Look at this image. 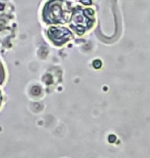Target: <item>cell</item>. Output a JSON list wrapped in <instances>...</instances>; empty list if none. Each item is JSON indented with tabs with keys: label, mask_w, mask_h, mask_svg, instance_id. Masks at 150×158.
I'll list each match as a JSON object with an SVG mask.
<instances>
[{
	"label": "cell",
	"mask_w": 150,
	"mask_h": 158,
	"mask_svg": "<svg viewBox=\"0 0 150 158\" xmlns=\"http://www.w3.org/2000/svg\"><path fill=\"white\" fill-rule=\"evenodd\" d=\"M61 0H52L44 8V20L47 23H65L66 15H64Z\"/></svg>",
	"instance_id": "obj_1"
},
{
	"label": "cell",
	"mask_w": 150,
	"mask_h": 158,
	"mask_svg": "<svg viewBox=\"0 0 150 158\" xmlns=\"http://www.w3.org/2000/svg\"><path fill=\"white\" fill-rule=\"evenodd\" d=\"M87 10H81V9H77L72 17V28L77 31L79 33H82L88 28L92 26V21L90 20V14L92 15V11L90 14H85Z\"/></svg>",
	"instance_id": "obj_2"
},
{
	"label": "cell",
	"mask_w": 150,
	"mask_h": 158,
	"mask_svg": "<svg viewBox=\"0 0 150 158\" xmlns=\"http://www.w3.org/2000/svg\"><path fill=\"white\" fill-rule=\"evenodd\" d=\"M47 34L56 45H62L72 37L71 32L65 28H50Z\"/></svg>",
	"instance_id": "obj_3"
},
{
	"label": "cell",
	"mask_w": 150,
	"mask_h": 158,
	"mask_svg": "<svg viewBox=\"0 0 150 158\" xmlns=\"http://www.w3.org/2000/svg\"><path fill=\"white\" fill-rule=\"evenodd\" d=\"M3 79H4V70H3L2 65L0 64V83H2Z\"/></svg>",
	"instance_id": "obj_4"
},
{
	"label": "cell",
	"mask_w": 150,
	"mask_h": 158,
	"mask_svg": "<svg viewBox=\"0 0 150 158\" xmlns=\"http://www.w3.org/2000/svg\"><path fill=\"white\" fill-rule=\"evenodd\" d=\"M81 2L84 3V4H88V5L91 4V0H81Z\"/></svg>",
	"instance_id": "obj_5"
},
{
	"label": "cell",
	"mask_w": 150,
	"mask_h": 158,
	"mask_svg": "<svg viewBox=\"0 0 150 158\" xmlns=\"http://www.w3.org/2000/svg\"><path fill=\"white\" fill-rule=\"evenodd\" d=\"M1 102H2V97H1V94H0V106H1Z\"/></svg>",
	"instance_id": "obj_6"
}]
</instances>
